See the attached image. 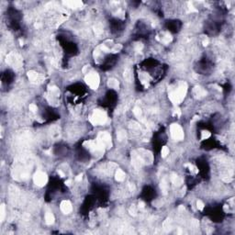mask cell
<instances>
[{"mask_svg":"<svg viewBox=\"0 0 235 235\" xmlns=\"http://www.w3.org/2000/svg\"><path fill=\"white\" fill-rule=\"evenodd\" d=\"M60 208H61L62 212H64V214H68L72 211L73 207L69 200H64L60 205Z\"/></svg>","mask_w":235,"mask_h":235,"instance_id":"5","label":"cell"},{"mask_svg":"<svg viewBox=\"0 0 235 235\" xmlns=\"http://www.w3.org/2000/svg\"><path fill=\"white\" fill-rule=\"evenodd\" d=\"M169 154V148L167 146H163L161 150V155L162 157H166Z\"/></svg>","mask_w":235,"mask_h":235,"instance_id":"9","label":"cell"},{"mask_svg":"<svg viewBox=\"0 0 235 235\" xmlns=\"http://www.w3.org/2000/svg\"><path fill=\"white\" fill-rule=\"evenodd\" d=\"M90 121L93 125H103L107 121V115L104 111L97 109L94 111L90 118Z\"/></svg>","mask_w":235,"mask_h":235,"instance_id":"1","label":"cell"},{"mask_svg":"<svg viewBox=\"0 0 235 235\" xmlns=\"http://www.w3.org/2000/svg\"><path fill=\"white\" fill-rule=\"evenodd\" d=\"M170 132L172 137L176 141H181L184 138V131L178 124H172L170 127Z\"/></svg>","mask_w":235,"mask_h":235,"instance_id":"3","label":"cell"},{"mask_svg":"<svg viewBox=\"0 0 235 235\" xmlns=\"http://www.w3.org/2000/svg\"><path fill=\"white\" fill-rule=\"evenodd\" d=\"M54 216H53V213H51V212H47L46 214H45V222L47 223V224H49V225H51V224H53V222H54Z\"/></svg>","mask_w":235,"mask_h":235,"instance_id":"7","label":"cell"},{"mask_svg":"<svg viewBox=\"0 0 235 235\" xmlns=\"http://www.w3.org/2000/svg\"><path fill=\"white\" fill-rule=\"evenodd\" d=\"M86 84L93 89H97L99 85V76L97 73H89L86 76Z\"/></svg>","mask_w":235,"mask_h":235,"instance_id":"2","label":"cell"},{"mask_svg":"<svg viewBox=\"0 0 235 235\" xmlns=\"http://www.w3.org/2000/svg\"><path fill=\"white\" fill-rule=\"evenodd\" d=\"M47 180H48V178H47L46 174H44L43 172H41V171L37 172V173L34 174V176H33V181H34V183H35L38 186H43V185H45L46 183H47Z\"/></svg>","mask_w":235,"mask_h":235,"instance_id":"4","label":"cell"},{"mask_svg":"<svg viewBox=\"0 0 235 235\" xmlns=\"http://www.w3.org/2000/svg\"><path fill=\"white\" fill-rule=\"evenodd\" d=\"M196 206H197V208H198V209H203V208H204V204H203V202H202L201 200H198V201L196 202Z\"/></svg>","mask_w":235,"mask_h":235,"instance_id":"10","label":"cell"},{"mask_svg":"<svg viewBox=\"0 0 235 235\" xmlns=\"http://www.w3.org/2000/svg\"><path fill=\"white\" fill-rule=\"evenodd\" d=\"M108 86L111 88H117L119 86V82L116 79H110L108 81Z\"/></svg>","mask_w":235,"mask_h":235,"instance_id":"8","label":"cell"},{"mask_svg":"<svg viewBox=\"0 0 235 235\" xmlns=\"http://www.w3.org/2000/svg\"><path fill=\"white\" fill-rule=\"evenodd\" d=\"M125 177H126L125 173H124L121 169H118L117 172H116V174H115L116 180L119 181V182H121V181H123V180L125 179Z\"/></svg>","mask_w":235,"mask_h":235,"instance_id":"6","label":"cell"}]
</instances>
